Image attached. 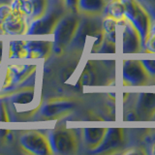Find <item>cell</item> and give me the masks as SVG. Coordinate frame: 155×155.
Masks as SVG:
<instances>
[{
  "label": "cell",
  "mask_w": 155,
  "mask_h": 155,
  "mask_svg": "<svg viewBox=\"0 0 155 155\" xmlns=\"http://www.w3.org/2000/svg\"><path fill=\"white\" fill-rule=\"evenodd\" d=\"M68 12L64 0H50L46 13L42 17L29 21L26 35H50L63 16Z\"/></svg>",
  "instance_id": "obj_1"
},
{
  "label": "cell",
  "mask_w": 155,
  "mask_h": 155,
  "mask_svg": "<svg viewBox=\"0 0 155 155\" xmlns=\"http://www.w3.org/2000/svg\"><path fill=\"white\" fill-rule=\"evenodd\" d=\"M125 7V18L133 24L142 39L143 47L147 42L152 25V17L139 0H122Z\"/></svg>",
  "instance_id": "obj_2"
},
{
  "label": "cell",
  "mask_w": 155,
  "mask_h": 155,
  "mask_svg": "<svg viewBox=\"0 0 155 155\" xmlns=\"http://www.w3.org/2000/svg\"><path fill=\"white\" fill-rule=\"evenodd\" d=\"M80 22V15L77 13L67 12L63 16L52 33L54 36L52 51L56 53H61L67 47L70 46L76 36Z\"/></svg>",
  "instance_id": "obj_3"
},
{
  "label": "cell",
  "mask_w": 155,
  "mask_h": 155,
  "mask_svg": "<svg viewBox=\"0 0 155 155\" xmlns=\"http://www.w3.org/2000/svg\"><path fill=\"white\" fill-rule=\"evenodd\" d=\"M50 144L53 154L72 155L79 149V140L74 130L56 129L48 134Z\"/></svg>",
  "instance_id": "obj_4"
},
{
  "label": "cell",
  "mask_w": 155,
  "mask_h": 155,
  "mask_svg": "<svg viewBox=\"0 0 155 155\" xmlns=\"http://www.w3.org/2000/svg\"><path fill=\"white\" fill-rule=\"evenodd\" d=\"M19 143L27 153L33 155H51L52 150L47 135L39 131H27L19 138Z\"/></svg>",
  "instance_id": "obj_5"
},
{
  "label": "cell",
  "mask_w": 155,
  "mask_h": 155,
  "mask_svg": "<svg viewBox=\"0 0 155 155\" xmlns=\"http://www.w3.org/2000/svg\"><path fill=\"white\" fill-rule=\"evenodd\" d=\"M122 78L125 84L132 86L147 85L150 78L145 71L142 61L136 59H127L123 61Z\"/></svg>",
  "instance_id": "obj_6"
},
{
  "label": "cell",
  "mask_w": 155,
  "mask_h": 155,
  "mask_svg": "<svg viewBox=\"0 0 155 155\" xmlns=\"http://www.w3.org/2000/svg\"><path fill=\"white\" fill-rule=\"evenodd\" d=\"M36 66L34 65H10L7 68L6 74L2 84L3 90H12L14 87L19 85L30 77Z\"/></svg>",
  "instance_id": "obj_7"
},
{
  "label": "cell",
  "mask_w": 155,
  "mask_h": 155,
  "mask_svg": "<svg viewBox=\"0 0 155 155\" xmlns=\"http://www.w3.org/2000/svg\"><path fill=\"white\" fill-rule=\"evenodd\" d=\"M29 21L23 15L12 10L0 21V31L7 35H23L28 30Z\"/></svg>",
  "instance_id": "obj_8"
},
{
  "label": "cell",
  "mask_w": 155,
  "mask_h": 155,
  "mask_svg": "<svg viewBox=\"0 0 155 155\" xmlns=\"http://www.w3.org/2000/svg\"><path fill=\"white\" fill-rule=\"evenodd\" d=\"M122 26V51L124 53L139 52L143 47L142 39L137 29L127 18L118 21Z\"/></svg>",
  "instance_id": "obj_9"
},
{
  "label": "cell",
  "mask_w": 155,
  "mask_h": 155,
  "mask_svg": "<svg viewBox=\"0 0 155 155\" xmlns=\"http://www.w3.org/2000/svg\"><path fill=\"white\" fill-rule=\"evenodd\" d=\"M123 130L120 128L107 129L99 147L92 150V153H108L121 147L123 143Z\"/></svg>",
  "instance_id": "obj_10"
},
{
  "label": "cell",
  "mask_w": 155,
  "mask_h": 155,
  "mask_svg": "<svg viewBox=\"0 0 155 155\" xmlns=\"http://www.w3.org/2000/svg\"><path fill=\"white\" fill-rule=\"evenodd\" d=\"M109 0H79L77 12L80 16L96 18L104 14Z\"/></svg>",
  "instance_id": "obj_11"
},
{
  "label": "cell",
  "mask_w": 155,
  "mask_h": 155,
  "mask_svg": "<svg viewBox=\"0 0 155 155\" xmlns=\"http://www.w3.org/2000/svg\"><path fill=\"white\" fill-rule=\"evenodd\" d=\"M53 48L48 41H26V58H47Z\"/></svg>",
  "instance_id": "obj_12"
},
{
  "label": "cell",
  "mask_w": 155,
  "mask_h": 155,
  "mask_svg": "<svg viewBox=\"0 0 155 155\" xmlns=\"http://www.w3.org/2000/svg\"><path fill=\"white\" fill-rule=\"evenodd\" d=\"M82 137L85 147L90 149V151L94 150L99 147L102 140L106 133V128H85L82 130Z\"/></svg>",
  "instance_id": "obj_13"
},
{
  "label": "cell",
  "mask_w": 155,
  "mask_h": 155,
  "mask_svg": "<svg viewBox=\"0 0 155 155\" xmlns=\"http://www.w3.org/2000/svg\"><path fill=\"white\" fill-rule=\"evenodd\" d=\"M74 107V103L70 101H51L47 103L41 110V114L46 117H51V116L58 115L64 111L71 110Z\"/></svg>",
  "instance_id": "obj_14"
},
{
  "label": "cell",
  "mask_w": 155,
  "mask_h": 155,
  "mask_svg": "<svg viewBox=\"0 0 155 155\" xmlns=\"http://www.w3.org/2000/svg\"><path fill=\"white\" fill-rule=\"evenodd\" d=\"M137 110L140 114H149L155 111V91L142 92L139 95Z\"/></svg>",
  "instance_id": "obj_15"
},
{
  "label": "cell",
  "mask_w": 155,
  "mask_h": 155,
  "mask_svg": "<svg viewBox=\"0 0 155 155\" xmlns=\"http://www.w3.org/2000/svg\"><path fill=\"white\" fill-rule=\"evenodd\" d=\"M105 16L114 18L117 21L125 18V7L122 0H109L104 11Z\"/></svg>",
  "instance_id": "obj_16"
},
{
  "label": "cell",
  "mask_w": 155,
  "mask_h": 155,
  "mask_svg": "<svg viewBox=\"0 0 155 155\" xmlns=\"http://www.w3.org/2000/svg\"><path fill=\"white\" fill-rule=\"evenodd\" d=\"M13 94L10 95V101L13 104L18 105H27L30 104L34 98V87H26L21 88V90L12 92Z\"/></svg>",
  "instance_id": "obj_17"
},
{
  "label": "cell",
  "mask_w": 155,
  "mask_h": 155,
  "mask_svg": "<svg viewBox=\"0 0 155 155\" xmlns=\"http://www.w3.org/2000/svg\"><path fill=\"white\" fill-rule=\"evenodd\" d=\"M102 30L104 33V39L110 42H116V28L118 25V21L114 18L105 16L102 21Z\"/></svg>",
  "instance_id": "obj_18"
},
{
  "label": "cell",
  "mask_w": 155,
  "mask_h": 155,
  "mask_svg": "<svg viewBox=\"0 0 155 155\" xmlns=\"http://www.w3.org/2000/svg\"><path fill=\"white\" fill-rule=\"evenodd\" d=\"M9 58L10 59H21V58H26V41L10 42Z\"/></svg>",
  "instance_id": "obj_19"
},
{
  "label": "cell",
  "mask_w": 155,
  "mask_h": 155,
  "mask_svg": "<svg viewBox=\"0 0 155 155\" xmlns=\"http://www.w3.org/2000/svg\"><path fill=\"white\" fill-rule=\"evenodd\" d=\"M10 6L17 13L23 15L27 18H31L33 7L30 0H12V2L10 3Z\"/></svg>",
  "instance_id": "obj_20"
},
{
  "label": "cell",
  "mask_w": 155,
  "mask_h": 155,
  "mask_svg": "<svg viewBox=\"0 0 155 155\" xmlns=\"http://www.w3.org/2000/svg\"><path fill=\"white\" fill-rule=\"evenodd\" d=\"M30 1L32 3V7H33V13H32L30 21L42 17L43 15L46 13L47 9L48 7V4H50V0H30Z\"/></svg>",
  "instance_id": "obj_21"
},
{
  "label": "cell",
  "mask_w": 155,
  "mask_h": 155,
  "mask_svg": "<svg viewBox=\"0 0 155 155\" xmlns=\"http://www.w3.org/2000/svg\"><path fill=\"white\" fill-rule=\"evenodd\" d=\"M140 61H142L145 71L147 72L150 80L155 81V59H144Z\"/></svg>",
  "instance_id": "obj_22"
},
{
  "label": "cell",
  "mask_w": 155,
  "mask_h": 155,
  "mask_svg": "<svg viewBox=\"0 0 155 155\" xmlns=\"http://www.w3.org/2000/svg\"><path fill=\"white\" fill-rule=\"evenodd\" d=\"M97 52H102V53H114L115 52V43L110 42L108 40H106V39H104L103 43L101 44V46L98 48Z\"/></svg>",
  "instance_id": "obj_23"
},
{
  "label": "cell",
  "mask_w": 155,
  "mask_h": 155,
  "mask_svg": "<svg viewBox=\"0 0 155 155\" xmlns=\"http://www.w3.org/2000/svg\"><path fill=\"white\" fill-rule=\"evenodd\" d=\"M144 48H145V51L155 53V28H151L149 38L147 42L145 43Z\"/></svg>",
  "instance_id": "obj_24"
},
{
  "label": "cell",
  "mask_w": 155,
  "mask_h": 155,
  "mask_svg": "<svg viewBox=\"0 0 155 155\" xmlns=\"http://www.w3.org/2000/svg\"><path fill=\"white\" fill-rule=\"evenodd\" d=\"M0 121L1 122H8L10 121L6 102L0 97Z\"/></svg>",
  "instance_id": "obj_25"
},
{
  "label": "cell",
  "mask_w": 155,
  "mask_h": 155,
  "mask_svg": "<svg viewBox=\"0 0 155 155\" xmlns=\"http://www.w3.org/2000/svg\"><path fill=\"white\" fill-rule=\"evenodd\" d=\"M151 15V17L155 18V0H139Z\"/></svg>",
  "instance_id": "obj_26"
},
{
  "label": "cell",
  "mask_w": 155,
  "mask_h": 155,
  "mask_svg": "<svg viewBox=\"0 0 155 155\" xmlns=\"http://www.w3.org/2000/svg\"><path fill=\"white\" fill-rule=\"evenodd\" d=\"M65 5L67 7L68 12H72V13H77V5L79 0H64Z\"/></svg>",
  "instance_id": "obj_27"
},
{
  "label": "cell",
  "mask_w": 155,
  "mask_h": 155,
  "mask_svg": "<svg viewBox=\"0 0 155 155\" xmlns=\"http://www.w3.org/2000/svg\"><path fill=\"white\" fill-rule=\"evenodd\" d=\"M124 153L126 154H144L145 151L143 149V147H134L130 150H127Z\"/></svg>",
  "instance_id": "obj_28"
},
{
  "label": "cell",
  "mask_w": 155,
  "mask_h": 155,
  "mask_svg": "<svg viewBox=\"0 0 155 155\" xmlns=\"http://www.w3.org/2000/svg\"><path fill=\"white\" fill-rule=\"evenodd\" d=\"M2 50H3V44L2 42H0V62H1V58H2Z\"/></svg>",
  "instance_id": "obj_29"
},
{
  "label": "cell",
  "mask_w": 155,
  "mask_h": 155,
  "mask_svg": "<svg viewBox=\"0 0 155 155\" xmlns=\"http://www.w3.org/2000/svg\"><path fill=\"white\" fill-rule=\"evenodd\" d=\"M12 0H0V4H10Z\"/></svg>",
  "instance_id": "obj_30"
},
{
  "label": "cell",
  "mask_w": 155,
  "mask_h": 155,
  "mask_svg": "<svg viewBox=\"0 0 155 155\" xmlns=\"http://www.w3.org/2000/svg\"><path fill=\"white\" fill-rule=\"evenodd\" d=\"M152 154H155V140H154V143L152 144Z\"/></svg>",
  "instance_id": "obj_31"
},
{
  "label": "cell",
  "mask_w": 155,
  "mask_h": 155,
  "mask_svg": "<svg viewBox=\"0 0 155 155\" xmlns=\"http://www.w3.org/2000/svg\"><path fill=\"white\" fill-rule=\"evenodd\" d=\"M0 70H1V66H0Z\"/></svg>",
  "instance_id": "obj_32"
}]
</instances>
